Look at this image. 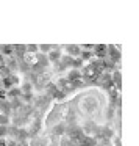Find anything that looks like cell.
Segmentation results:
<instances>
[{
    "mask_svg": "<svg viewBox=\"0 0 139 146\" xmlns=\"http://www.w3.org/2000/svg\"><path fill=\"white\" fill-rule=\"evenodd\" d=\"M106 55H109L114 61H119L120 60V50H119V49H114V46H108Z\"/></svg>",
    "mask_w": 139,
    "mask_h": 146,
    "instance_id": "3",
    "label": "cell"
},
{
    "mask_svg": "<svg viewBox=\"0 0 139 146\" xmlns=\"http://www.w3.org/2000/svg\"><path fill=\"white\" fill-rule=\"evenodd\" d=\"M7 124H8V116L0 115V126H7Z\"/></svg>",
    "mask_w": 139,
    "mask_h": 146,
    "instance_id": "9",
    "label": "cell"
},
{
    "mask_svg": "<svg viewBox=\"0 0 139 146\" xmlns=\"http://www.w3.org/2000/svg\"><path fill=\"white\" fill-rule=\"evenodd\" d=\"M49 58H50V61H53V63H56V61H60L61 60V52L58 50L56 47L53 49V50L49 54Z\"/></svg>",
    "mask_w": 139,
    "mask_h": 146,
    "instance_id": "6",
    "label": "cell"
},
{
    "mask_svg": "<svg viewBox=\"0 0 139 146\" xmlns=\"http://www.w3.org/2000/svg\"><path fill=\"white\" fill-rule=\"evenodd\" d=\"M0 54L3 55H11L14 54V46H10V44H3V46H0Z\"/></svg>",
    "mask_w": 139,
    "mask_h": 146,
    "instance_id": "5",
    "label": "cell"
},
{
    "mask_svg": "<svg viewBox=\"0 0 139 146\" xmlns=\"http://www.w3.org/2000/svg\"><path fill=\"white\" fill-rule=\"evenodd\" d=\"M14 94H16V96H20V94H22V90H20V88H16V90H14V86H13V88L10 90V96H14Z\"/></svg>",
    "mask_w": 139,
    "mask_h": 146,
    "instance_id": "8",
    "label": "cell"
},
{
    "mask_svg": "<svg viewBox=\"0 0 139 146\" xmlns=\"http://www.w3.org/2000/svg\"><path fill=\"white\" fill-rule=\"evenodd\" d=\"M56 46H52V44H39L38 46V54H50Z\"/></svg>",
    "mask_w": 139,
    "mask_h": 146,
    "instance_id": "4",
    "label": "cell"
},
{
    "mask_svg": "<svg viewBox=\"0 0 139 146\" xmlns=\"http://www.w3.org/2000/svg\"><path fill=\"white\" fill-rule=\"evenodd\" d=\"M64 50H66L67 57H70V58H78V57H80V52H81V49H80V46L69 44V46H64Z\"/></svg>",
    "mask_w": 139,
    "mask_h": 146,
    "instance_id": "1",
    "label": "cell"
},
{
    "mask_svg": "<svg viewBox=\"0 0 139 146\" xmlns=\"http://www.w3.org/2000/svg\"><path fill=\"white\" fill-rule=\"evenodd\" d=\"M25 52L27 54H38V46H35V44L25 46Z\"/></svg>",
    "mask_w": 139,
    "mask_h": 146,
    "instance_id": "7",
    "label": "cell"
},
{
    "mask_svg": "<svg viewBox=\"0 0 139 146\" xmlns=\"http://www.w3.org/2000/svg\"><path fill=\"white\" fill-rule=\"evenodd\" d=\"M0 66H5V57L0 54Z\"/></svg>",
    "mask_w": 139,
    "mask_h": 146,
    "instance_id": "10",
    "label": "cell"
},
{
    "mask_svg": "<svg viewBox=\"0 0 139 146\" xmlns=\"http://www.w3.org/2000/svg\"><path fill=\"white\" fill-rule=\"evenodd\" d=\"M0 46H2V44H0Z\"/></svg>",
    "mask_w": 139,
    "mask_h": 146,
    "instance_id": "11",
    "label": "cell"
},
{
    "mask_svg": "<svg viewBox=\"0 0 139 146\" xmlns=\"http://www.w3.org/2000/svg\"><path fill=\"white\" fill-rule=\"evenodd\" d=\"M106 50H108L106 44H97V46H94V49H92V54H94V57L102 58V57H106Z\"/></svg>",
    "mask_w": 139,
    "mask_h": 146,
    "instance_id": "2",
    "label": "cell"
}]
</instances>
